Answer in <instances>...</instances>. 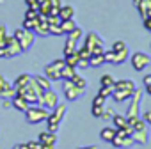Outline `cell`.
Instances as JSON below:
<instances>
[{
  "mask_svg": "<svg viewBox=\"0 0 151 149\" xmlns=\"http://www.w3.org/2000/svg\"><path fill=\"white\" fill-rule=\"evenodd\" d=\"M142 119H144V122H146V124H149V126H151V110H146V112L142 114Z\"/></svg>",
  "mask_w": 151,
  "mask_h": 149,
  "instance_id": "obj_46",
  "label": "cell"
},
{
  "mask_svg": "<svg viewBox=\"0 0 151 149\" xmlns=\"http://www.w3.org/2000/svg\"><path fill=\"white\" fill-rule=\"evenodd\" d=\"M128 149H130V147H128Z\"/></svg>",
  "mask_w": 151,
  "mask_h": 149,
  "instance_id": "obj_57",
  "label": "cell"
},
{
  "mask_svg": "<svg viewBox=\"0 0 151 149\" xmlns=\"http://www.w3.org/2000/svg\"><path fill=\"white\" fill-rule=\"evenodd\" d=\"M126 48V43L124 41H116L112 44V52H119V50H124Z\"/></svg>",
  "mask_w": 151,
  "mask_h": 149,
  "instance_id": "obj_42",
  "label": "cell"
},
{
  "mask_svg": "<svg viewBox=\"0 0 151 149\" xmlns=\"http://www.w3.org/2000/svg\"><path fill=\"white\" fill-rule=\"evenodd\" d=\"M30 74L29 73H22V74H18V77L14 78V82H13V87H14V91H20L22 87H25L29 82H30Z\"/></svg>",
  "mask_w": 151,
  "mask_h": 149,
  "instance_id": "obj_16",
  "label": "cell"
},
{
  "mask_svg": "<svg viewBox=\"0 0 151 149\" xmlns=\"http://www.w3.org/2000/svg\"><path fill=\"white\" fill-rule=\"evenodd\" d=\"M2 107H4V108H11V107H13V101H11V100H4Z\"/></svg>",
  "mask_w": 151,
  "mask_h": 149,
  "instance_id": "obj_50",
  "label": "cell"
},
{
  "mask_svg": "<svg viewBox=\"0 0 151 149\" xmlns=\"http://www.w3.org/2000/svg\"><path fill=\"white\" fill-rule=\"evenodd\" d=\"M114 137H116V128H114V126H105V128H101V131H100V138H101V140L110 142Z\"/></svg>",
  "mask_w": 151,
  "mask_h": 149,
  "instance_id": "obj_21",
  "label": "cell"
},
{
  "mask_svg": "<svg viewBox=\"0 0 151 149\" xmlns=\"http://www.w3.org/2000/svg\"><path fill=\"white\" fill-rule=\"evenodd\" d=\"M78 149H98V145H87V147H78Z\"/></svg>",
  "mask_w": 151,
  "mask_h": 149,
  "instance_id": "obj_54",
  "label": "cell"
},
{
  "mask_svg": "<svg viewBox=\"0 0 151 149\" xmlns=\"http://www.w3.org/2000/svg\"><path fill=\"white\" fill-rule=\"evenodd\" d=\"M52 6H62V0H52Z\"/></svg>",
  "mask_w": 151,
  "mask_h": 149,
  "instance_id": "obj_51",
  "label": "cell"
},
{
  "mask_svg": "<svg viewBox=\"0 0 151 149\" xmlns=\"http://www.w3.org/2000/svg\"><path fill=\"white\" fill-rule=\"evenodd\" d=\"M103 112H105V107H100V105H93V107H91V114H93V117H101Z\"/></svg>",
  "mask_w": 151,
  "mask_h": 149,
  "instance_id": "obj_36",
  "label": "cell"
},
{
  "mask_svg": "<svg viewBox=\"0 0 151 149\" xmlns=\"http://www.w3.org/2000/svg\"><path fill=\"white\" fill-rule=\"evenodd\" d=\"M101 64H105L103 53H98V55H91L89 57V67H100Z\"/></svg>",
  "mask_w": 151,
  "mask_h": 149,
  "instance_id": "obj_27",
  "label": "cell"
},
{
  "mask_svg": "<svg viewBox=\"0 0 151 149\" xmlns=\"http://www.w3.org/2000/svg\"><path fill=\"white\" fill-rule=\"evenodd\" d=\"M114 84H116V80H114L112 74H103V77L100 78V85L101 87H112Z\"/></svg>",
  "mask_w": 151,
  "mask_h": 149,
  "instance_id": "obj_32",
  "label": "cell"
},
{
  "mask_svg": "<svg viewBox=\"0 0 151 149\" xmlns=\"http://www.w3.org/2000/svg\"><path fill=\"white\" fill-rule=\"evenodd\" d=\"M59 18L60 20H71V18H75V7L73 6H60Z\"/></svg>",
  "mask_w": 151,
  "mask_h": 149,
  "instance_id": "obj_20",
  "label": "cell"
},
{
  "mask_svg": "<svg viewBox=\"0 0 151 149\" xmlns=\"http://www.w3.org/2000/svg\"><path fill=\"white\" fill-rule=\"evenodd\" d=\"M132 138L135 144H140V145L147 144V130H133Z\"/></svg>",
  "mask_w": 151,
  "mask_h": 149,
  "instance_id": "obj_19",
  "label": "cell"
},
{
  "mask_svg": "<svg viewBox=\"0 0 151 149\" xmlns=\"http://www.w3.org/2000/svg\"><path fill=\"white\" fill-rule=\"evenodd\" d=\"M132 2H133V6L137 7V6H139V2H140V0H132Z\"/></svg>",
  "mask_w": 151,
  "mask_h": 149,
  "instance_id": "obj_55",
  "label": "cell"
},
{
  "mask_svg": "<svg viewBox=\"0 0 151 149\" xmlns=\"http://www.w3.org/2000/svg\"><path fill=\"white\" fill-rule=\"evenodd\" d=\"M137 11H139V14H140L142 20L147 18V16H151V0H140L139 6H137Z\"/></svg>",
  "mask_w": 151,
  "mask_h": 149,
  "instance_id": "obj_18",
  "label": "cell"
},
{
  "mask_svg": "<svg viewBox=\"0 0 151 149\" xmlns=\"http://www.w3.org/2000/svg\"><path fill=\"white\" fill-rule=\"evenodd\" d=\"M77 53H78V57H80V59H89V57H91V50H89L86 44H82V46L77 50Z\"/></svg>",
  "mask_w": 151,
  "mask_h": 149,
  "instance_id": "obj_35",
  "label": "cell"
},
{
  "mask_svg": "<svg viewBox=\"0 0 151 149\" xmlns=\"http://www.w3.org/2000/svg\"><path fill=\"white\" fill-rule=\"evenodd\" d=\"M84 44L91 50V55H98V53H103V52H105V50H103V39H101L96 32H89V34L86 36Z\"/></svg>",
  "mask_w": 151,
  "mask_h": 149,
  "instance_id": "obj_8",
  "label": "cell"
},
{
  "mask_svg": "<svg viewBox=\"0 0 151 149\" xmlns=\"http://www.w3.org/2000/svg\"><path fill=\"white\" fill-rule=\"evenodd\" d=\"M130 62L133 66L135 71H144L149 64H151V57L144 52H135L132 57H130Z\"/></svg>",
  "mask_w": 151,
  "mask_h": 149,
  "instance_id": "obj_9",
  "label": "cell"
},
{
  "mask_svg": "<svg viewBox=\"0 0 151 149\" xmlns=\"http://www.w3.org/2000/svg\"><path fill=\"white\" fill-rule=\"evenodd\" d=\"M84 37V32H82V29L80 27H77V29H73L69 34H66V39L68 41H73V43H77L78 44V41Z\"/></svg>",
  "mask_w": 151,
  "mask_h": 149,
  "instance_id": "obj_24",
  "label": "cell"
},
{
  "mask_svg": "<svg viewBox=\"0 0 151 149\" xmlns=\"http://www.w3.org/2000/svg\"><path fill=\"white\" fill-rule=\"evenodd\" d=\"M73 29H77L75 18H71V20H62V21H60V30H62V34H69Z\"/></svg>",
  "mask_w": 151,
  "mask_h": 149,
  "instance_id": "obj_26",
  "label": "cell"
},
{
  "mask_svg": "<svg viewBox=\"0 0 151 149\" xmlns=\"http://www.w3.org/2000/svg\"><path fill=\"white\" fill-rule=\"evenodd\" d=\"M14 39L20 43V46H22V50L23 52H27V50H30L32 48V44H34V41H36V34L32 32V30H27V29H16L14 30Z\"/></svg>",
  "mask_w": 151,
  "mask_h": 149,
  "instance_id": "obj_5",
  "label": "cell"
},
{
  "mask_svg": "<svg viewBox=\"0 0 151 149\" xmlns=\"http://www.w3.org/2000/svg\"><path fill=\"white\" fill-rule=\"evenodd\" d=\"M105 101H107V98H105V96H101V94H96V96H94V100H93V105L105 107Z\"/></svg>",
  "mask_w": 151,
  "mask_h": 149,
  "instance_id": "obj_40",
  "label": "cell"
},
{
  "mask_svg": "<svg viewBox=\"0 0 151 149\" xmlns=\"http://www.w3.org/2000/svg\"><path fill=\"white\" fill-rule=\"evenodd\" d=\"M37 25H36V29H34V34L36 36H41V37H46V36H50V29H48V16H43V14H39L37 16Z\"/></svg>",
  "mask_w": 151,
  "mask_h": 149,
  "instance_id": "obj_13",
  "label": "cell"
},
{
  "mask_svg": "<svg viewBox=\"0 0 151 149\" xmlns=\"http://www.w3.org/2000/svg\"><path fill=\"white\" fill-rule=\"evenodd\" d=\"M62 92H64V96H66L68 101H77V100H80L84 96L86 91L80 89V87H77L71 80H62Z\"/></svg>",
  "mask_w": 151,
  "mask_h": 149,
  "instance_id": "obj_7",
  "label": "cell"
},
{
  "mask_svg": "<svg viewBox=\"0 0 151 149\" xmlns=\"http://www.w3.org/2000/svg\"><path fill=\"white\" fill-rule=\"evenodd\" d=\"M144 89H146V92H147V94H149V96H151V84H149V85H146V87H144Z\"/></svg>",
  "mask_w": 151,
  "mask_h": 149,
  "instance_id": "obj_53",
  "label": "cell"
},
{
  "mask_svg": "<svg viewBox=\"0 0 151 149\" xmlns=\"http://www.w3.org/2000/svg\"><path fill=\"white\" fill-rule=\"evenodd\" d=\"M66 114H68V107L64 103H59L53 110H50V115L46 117V130L52 131V133H57L60 122L66 117Z\"/></svg>",
  "mask_w": 151,
  "mask_h": 149,
  "instance_id": "obj_1",
  "label": "cell"
},
{
  "mask_svg": "<svg viewBox=\"0 0 151 149\" xmlns=\"http://www.w3.org/2000/svg\"><path fill=\"white\" fill-rule=\"evenodd\" d=\"M11 101H13V108L20 110V112H23V114H25V112H27V108L30 107V103H29L27 100H23V98H22L20 94H16V96H14V98H13Z\"/></svg>",
  "mask_w": 151,
  "mask_h": 149,
  "instance_id": "obj_17",
  "label": "cell"
},
{
  "mask_svg": "<svg viewBox=\"0 0 151 149\" xmlns=\"http://www.w3.org/2000/svg\"><path fill=\"white\" fill-rule=\"evenodd\" d=\"M43 89L36 84V80L34 78H30V82L25 85V87H22L20 91H16V94H20L23 100H27L30 105H39V98L43 96Z\"/></svg>",
  "mask_w": 151,
  "mask_h": 149,
  "instance_id": "obj_2",
  "label": "cell"
},
{
  "mask_svg": "<svg viewBox=\"0 0 151 149\" xmlns=\"http://www.w3.org/2000/svg\"><path fill=\"white\" fill-rule=\"evenodd\" d=\"M103 57H105V62H109V64H116V55H114L112 50H110V52H103Z\"/></svg>",
  "mask_w": 151,
  "mask_h": 149,
  "instance_id": "obj_38",
  "label": "cell"
},
{
  "mask_svg": "<svg viewBox=\"0 0 151 149\" xmlns=\"http://www.w3.org/2000/svg\"><path fill=\"white\" fill-rule=\"evenodd\" d=\"M71 82H73L75 85H77V87H80V89H84V91L87 89V80H86V78L82 77V74H78V73H77V74H75V77H73V78H71Z\"/></svg>",
  "mask_w": 151,
  "mask_h": 149,
  "instance_id": "obj_31",
  "label": "cell"
},
{
  "mask_svg": "<svg viewBox=\"0 0 151 149\" xmlns=\"http://www.w3.org/2000/svg\"><path fill=\"white\" fill-rule=\"evenodd\" d=\"M132 94H133V91H126V89H114V91H112V100H114V101H117V103H123V101H128Z\"/></svg>",
  "mask_w": 151,
  "mask_h": 149,
  "instance_id": "obj_15",
  "label": "cell"
},
{
  "mask_svg": "<svg viewBox=\"0 0 151 149\" xmlns=\"http://www.w3.org/2000/svg\"><path fill=\"white\" fill-rule=\"evenodd\" d=\"M114 55H116V64H123V62H126V60H128L130 52H128V48H124V50L114 52Z\"/></svg>",
  "mask_w": 151,
  "mask_h": 149,
  "instance_id": "obj_30",
  "label": "cell"
},
{
  "mask_svg": "<svg viewBox=\"0 0 151 149\" xmlns=\"http://www.w3.org/2000/svg\"><path fill=\"white\" fill-rule=\"evenodd\" d=\"M142 21H144V29L151 32V16H147V18H144Z\"/></svg>",
  "mask_w": 151,
  "mask_h": 149,
  "instance_id": "obj_48",
  "label": "cell"
},
{
  "mask_svg": "<svg viewBox=\"0 0 151 149\" xmlns=\"http://www.w3.org/2000/svg\"><path fill=\"white\" fill-rule=\"evenodd\" d=\"M34 80H36V84L43 89V91H48V89H52V82L45 77V74H36V77H32Z\"/></svg>",
  "mask_w": 151,
  "mask_h": 149,
  "instance_id": "obj_23",
  "label": "cell"
},
{
  "mask_svg": "<svg viewBox=\"0 0 151 149\" xmlns=\"http://www.w3.org/2000/svg\"><path fill=\"white\" fill-rule=\"evenodd\" d=\"M140 100H142V91L140 89H135L133 94L130 96V105L126 108V119H132V117H140Z\"/></svg>",
  "mask_w": 151,
  "mask_h": 149,
  "instance_id": "obj_6",
  "label": "cell"
},
{
  "mask_svg": "<svg viewBox=\"0 0 151 149\" xmlns=\"http://www.w3.org/2000/svg\"><path fill=\"white\" fill-rule=\"evenodd\" d=\"M142 84H144V87L151 84V74H144V78H142Z\"/></svg>",
  "mask_w": 151,
  "mask_h": 149,
  "instance_id": "obj_49",
  "label": "cell"
},
{
  "mask_svg": "<svg viewBox=\"0 0 151 149\" xmlns=\"http://www.w3.org/2000/svg\"><path fill=\"white\" fill-rule=\"evenodd\" d=\"M89 67V59H78L77 69H87Z\"/></svg>",
  "mask_w": 151,
  "mask_h": 149,
  "instance_id": "obj_43",
  "label": "cell"
},
{
  "mask_svg": "<svg viewBox=\"0 0 151 149\" xmlns=\"http://www.w3.org/2000/svg\"><path fill=\"white\" fill-rule=\"evenodd\" d=\"M7 29H6V25H0V46H4L6 44V39H7Z\"/></svg>",
  "mask_w": 151,
  "mask_h": 149,
  "instance_id": "obj_37",
  "label": "cell"
},
{
  "mask_svg": "<svg viewBox=\"0 0 151 149\" xmlns=\"http://www.w3.org/2000/svg\"><path fill=\"white\" fill-rule=\"evenodd\" d=\"M37 18H25L23 20V29H27V30H32L34 32V29H36V25H37Z\"/></svg>",
  "mask_w": 151,
  "mask_h": 149,
  "instance_id": "obj_33",
  "label": "cell"
},
{
  "mask_svg": "<svg viewBox=\"0 0 151 149\" xmlns=\"http://www.w3.org/2000/svg\"><path fill=\"white\" fill-rule=\"evenodd\" d=\"M16 96V91L13 87V84L4 77V74H0V98L2 100H13Z\"/></svg>",
  "mask_w": 151,
  "mask_h": 149,
  "instance_id": "obj_11",
  "label": "cell"
},
{
  "mask_svg": "<svg viewBox=\"0 0 151 149\" xmlns=\"http://www.w3.org/2000/svg\"><path fill=\"white\" fill-rule=\"evenodd\" d=\"M75 74H77V67H73V66H64L62 71H60V80H71Z\"/></svg>",
  "mask_w": 151,
  "mask_h": 149,
  "instance_id": "obj_22",
  "label": "cell"
},
{
  "mask_svg": "<svg viewBox=\"0 0 151 149\" xmlns=\"http://www.w3.org/2000/svg\"><path fill=\"white\" fill-rule=\"evenodd\" d=\"M37 140H39L41 144H46V145H55V144H57V133H52V131L45 130V131L39 133Z\"/></svg>",
  "mask_w": 151,
  "mask_h": 149,
  "instance_id": "obj_14",
  "label": "cell"
},
{
  "mask_svg": "<svg viewBox=\"0 0 151 149\" xmlns=\"http://www.w3.org/2000/svg\"><path fill=\"white\" fill-rule=\"evenodd\" d=\"M110 121L114 122V128H128V119H126V115H119V114H114Z\"/></svg>",
  "mask_w": 151,
  "mask_h": 149,
  "instance_id": "obj_25",
  "label": "cell"
},
{
  "mask_svg": "<svg viewBox=\"0 0 151 149\" xmlns=\"http://www.w3.org/2000/svg\"><path fill=\"white\" fill-rule=\"evenodd\" d=\"M4 48H6V52H7V59L18 57L20 53H23V50H22L20 43H18V41L14 39V36H7V39H6V44H4Z\"/></svg>",
  "mask_w": 151,
  "mask_h": 149,
  "instance_id": "obj_12",
  "label": "cell"
},
{
  "mask_svg": "<svg viewBox=\"0 0 151 149\" xmlns=\"http://www.w3.org/2000/svg\"><path fill=\"white\" fill-rule=\"evenodd\" d=\"M149 46H151V43H149Z\"/></svg>",
  "mask_w": 151,
  "mask_h": 149,
  "instance_id": "obj_56",
  "label": "cell"
},
{
  "mask_svg": "<svg viewBox=\"0 0 151 149\" xmlns=\"http://www.w3.org/2000/svg\"><path fill=\"white\" fill-rule=\"evenodd\" d=\"M48 115H50V110L41 105H30L25 112V119L29 124H39V122L46 121Z\"/></svg>",
  "mask_w": 151,
  "mask_h": 149,
  "instance_id": "obj_3",
  "label": "cell"
},
{
  "mask_svg": "<svg viewBox=\"0 0 151 149\" xmlns=\"http://www.w3.org/2000/svg\"><path fill=\"white\" fill-rule=\"evenodd\" d=\"M50 9H52V0H41V2H39V7H37L39 14L50 16Z\"/></svg>",
  "mask_w": 151,
  "mask_h": 149,
  "instance_id": "obj_28",
  "label": "cell"
},
{
  "mask_svg": "<svg viewBox=\"0 0 151 149\" xmlns=\"http://www.w3.org/2000/svg\"><path fill=\"white\" fill-rule=\"evenodd\" d=\"M37 16H39V11H37V9L27 7V11H25V18H37Z\"/></svg>",
  "mask_w": 151,
  "mask_h": 149,
  "instance_id": "obj_41",
  "label": "cell"
},
{
  "mask_svg": "<svg viewBox=\"0 0 151 149\" xmlns=\"http://www.w3.org/2000/svg\"><path fill=\"white\" fill-rule=\"evenodd\" d=\"M112 115H114V110H110V108H105V112H103V115H101V119H112Z\"/></svg>",
  "mask_w": 151,
  "mask_h": 149,
  "instance_id": "obj_47",
  "label": "cell"
},
{
  "mask_svg": "<svg viewBox=\"0 0 151 149\" xmlns=\"http://www.w3.org/2000/svg\"><path fill=\"white\" fill-rule=\"evenodd\" d=\"M64 66H66L64 59H53L52 62H48L45 66V77L50 82H59L60 80V71H62Z\"/></svg>",
  "mask_w": 151,
  "mask_h": 149,
  "instance_id": "obj_4",
  "label": "cell"
},
{
  "mask_svg": "<svg viewBox=\"0 0 151 149\" xmlns=\"http://www.w3.org/2000/svg\"><path fill=\"white\" fill-rule=\"evenodd\" d=\"M39 105L45 107V108H48V110H53V108L59 105V94H57L55 91H52V89L45 91L43 96L39 98Z\"/></svg>",
  "mask_w": 151,
  "mask_h": 149,
  "instance_id": "obj_10",
  "label": "cell"
},
{
  "mask_svg": "<svg viewBox=\"0 0 151 149\" xmlns=\"http://www.w3.org/2000/svg\"><path fill=\"white\" fill-rule=\"evenodd\" d=\"M78 53L77 52H75L73 55H68V57H64V60H66V64L68 66H73V67H77V64H78Z\"/></svg>",
  "mask_w": 151,
  "mask_h": 149,
  "instance_id": "obj_34",
  "label": "cell"
},
{
  "mask_svg": "<svg viewBox=\"0 0 151 149\" xmlns=\"http://www.w3.org/2000/svg\"><path fill=\"white\" fill-rule=\"evenodd\" d=\"M27 145H29V149H41V142L39 140H30V142H27Z\"/></svg>",
  "mask_w": 151,
  "mask_h": 149,
  "instance_id": "obj_44",
  "label": "cell"
},
{
  "mask_svg": "<svg viewBox=\"0 0 151 149\" xmlns=\"http://www.w3.org/2000/svg\"><path fill=\"white\" fill-rule=\"evenodd\" d=\"M41 149H55V145H46V144H43Z\"/></svg>",
  "mask_w": 151,
  "mask_h": 149,
  "instance_id": "obj_52",
  "label": "cell"
},
{
  "mask_svg": "<svg viewBox=\"0 0 151 149\" xmlns=\"http://www.w3.org/2000/svg\"><path fill=\"white\" fill-rule=\"evenodd\" d=\"M112 91H114V85H112V87H100L98 94H101V96H105V98H110V96H112Z\"/></svg>",
  "mask_w": 151,
  "mask_h": 149,
  "instance_id": "obj_39",
  "label": "cell"
},
{
  "mask_svg": "<svg viewBox=\"0 0 151 149\" xmlns=\"http://www.w3.org/2000/svg\"><path fill=\"white\" fill-rule=\"evenodd\" d=\"M39 2H41V0H25L27 7H32V9H37L39 7Z\"/></svg>",
  "mask_w": 151,
  "mask_h": 149,
  "instance_id": "obj_45",
  "label": "cell"
},
{
  "mask_svg": "<svg viewBox=\"0 0 151 149\" xmlns=\"http://www.w3.org/2000/svg\"><path fill=\"white\" fill-rule=\"evenodd\" d=\"M78 50V44L77 43H73V41H68L66 39V43H64V57H68V55H73L75 52H77Z\"/></svg>",
  "mask_w": 151,
  "mask_h": 149,
  "instance_id": "obj_29",
  "label": "cell"
}]
</instances>
